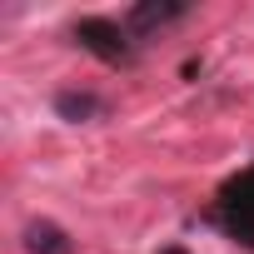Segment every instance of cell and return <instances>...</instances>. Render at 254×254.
<instances>
[{
    "label": "cell",
    "mask_w": 254,
    "mask_h": 254,
    "mask_svg": "<svg viewBox=\"0 0 254 254\" xmlns=\"http://www.w3.org/2000/svg\"><path fill=\"white\" fill-rule=\"evenodd\" d=\"M25 249H30V254H70V239H65V229H60V224L35 219V224L25 229Z\"/></svg>",
    "instance_id": "cell-1"
},
{
    "label": "cell",
    "mask_w": 254,
    "mask_h": 254,
    "mask_svg": "<svg viewBox=\"0 0 254 254\" xmlns=\"http://www.w3.org/2000/svg\"><path fill=\"white\" fill-rule=\"evenodd\" d=\"M55 115L80 125V120H95V115H100V100H95L90 90H60V95H55Z\"/></svg>",
    "instance_id": "cell-2"
},
{
    "label": "cell",
    "mask_w": 254,
    "mask_h": 254,
    "mask_svg": "<svg viewBox=\"0 0 254 254\" xmlns=\"http://www.w3.org/2000/svg\"><path fill=\"white\" fill-rule=\"evenodd\" d=\"M175 15H180V5H160V10H155V5H145V10H135V20H140V25H155V20H175Z\"/></svg>",
    "instance_id": "cell-3"
}]
</instances>
